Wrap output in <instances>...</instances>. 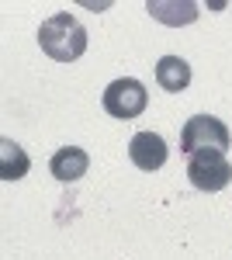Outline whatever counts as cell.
<instances>
[{"label":"cell","mask_w":232,"mask_h":260,"mask_svg":"<svg viewBox=\"0 0 232 260\" xmlns=\"http://www.w3.org/2000/svg\"><path fill=\"white\" fill-rule=\"evenodd\" d=\"M39 45H42V52H45L49 59L77 62L80 56L87 52V28H83L70 11H59V14L42 21Z\"/></svg>","instance_id":"1"},{"label":"cell","mask_w":232,"mask_h":260,"mask_svg":"<svg viewBox=\"0 0 232 260\" xmlns=\"http://www.w3.org/2000/svg\"><path fill=\"white\" fill-rule=\"evenodd\" d=\"M180 149L187 156L225 153L229 149V128H225V121L215 118V115H194V118H187L184 128H180Z\"/></svg>","instance_id":"2"},{"label":"cell","mask_w":232,"mask_h":260,"mask_svg":"<svg viewBox=\"0 0 232 260\" xmlns=\"http://www.w3.org/2000/svg\"><path fill=\"white\" fill-rule=\"evenodd\" d=\"M104 111L111 115V118H139L142 111H146V104H149V94H146V87L132 77H121V80L108 83L104 87Z\"/></svg>","instance_id":"3"},{"label":"cell","mask_w":232,"mask_h":260,"mask_svg":"<svg viewBox=\"0 0 232 260\" xmlns=\"http://www.w3.org/2000/svg\"><path fill=\"white\" fill-rule=\"evenodd\" d=\"M187 180L197 191H222L232 180V163L225 160V153H197L187 163Z\"/></svg>","instance_id":"4"},{"label":"cell","mask_w":232,"mask_h":260,"mask_svg":"<svg viewBox=\"0 0 232 260\" xmlns=\"http://www.w3.org/2000/svg\"><path fill=\"white\" fill-rule=\"evenodd\" d=\"M128 156H132V163H136L139 170H149L153 174V170H159L167 163L170 149H167L163 136H156V132H136L132 142H128Z\"/></svg>","instance_id":"5"},{"label":"cell","mask_w":232,"mask_h":260,"mask_svg":"<svg viewBox=\"0 0 232 260\" xmlns=\"http://www.w3.org/2000/svg\"><path fill=\"white\" fill-rule=\"evenodd\" d=\"M87 167H90V156L80 149V146H62L52 153V160H49V170H52V177L62 180V184H73L87 174Z\"/></svg>","instance_id":"6"},{"label":"cell","mask_w":232,"mask_h":260,"mask_svg":"<svg viewBox=\"0 0 232 260\" xmlns=\"http://www.w3.org/2000/svg\"><path fill=\"white\" fill-rule=\"evenodd\" d=\"M156 83H159L163 90H170V94L187 90V83H191V66H187V59H180V56H163V59L156 62Z\"/></svg>","instance_id":"7"},{"label":"cell","mask_w":232,"mask_h":260,"mask_svg":"<svg viewBox=\"0 0 232 260\" xmlns=\"http://www.w3.org/2000/svg\"><path fill=\"white\" fill-rule=\"evenodd\" d=\"M146 11H149L156 21H163V24H191V21L197 18V4H194V0H184V4H174V0H149Z\"/></svg>","instance_id":"8"},{"label":"cell","mask_w":232,"mask_h":260,"mask_svg":"<svg viewBox=\"0 0 232 260\" xmlns=\"http://www.w3.org/2000/svg\"><path fill=\"white\" fill-rule=\"evenodd\" d=\"M28 167H31V160H28V153L21 149L18 142L0 139V177L4 180H21L28 174Z\"/></svg>","instance_id":"9"}]
</instances>
